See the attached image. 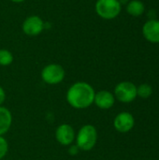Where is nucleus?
Listing matches in <instances>:
<instances>
[{
    "mask_svg": "<svg viewBox=\"0 0 159 160\" xmlns=\"http://www.w3.org/2000/svg\"><path fill=\"white\" fill-rule=\"evenodd\" d=\"M96 91L93 86L85 82L73 83L67 92V101L74 109L83 110L94 104Z\"/></svg>",
    "mask_w": 159,
    "mask_h": 160,
    "instance_id": "obj_1",
    "label": "nucleus"
},
{
    "mask_svg": "<svg viewBox=\"0 0 159 160\" xmlns=\"http://www.w3.org/2000/svg\"><path fill=\"white\" fill-rule=\"evenodd\" d=\"M97 130L93 125H84L82 126L78 133L76 134V145L81 151L88 152L91 151L97 142Z\"/></svg>",
    "mask_w": 159,
    "mask_h": 160,
    "instance_id": "obj_2",
    "label": "nucleus"
},
{
    "mask_svg": "<svg viewBox=\"0 0 159 160\" xmlns=\"http://www.w3.org/2000/svg\"><path fill=\"white\" fill-rule=\"evenodd\" d=\"M121 8L119 0H97L95 5L97 14L106 20L116 18L121 12Z\"/></svg>",
    "mask_w": 159,
    "mask_h": 160,
    "instance_id": "obj_3",
    "label": "nucleus"
},
{
    "mask_svg": "<svg viewBox=\"0 0 159 160\" xmlns=\"http://www.w3.org/2000/svg\"><path fill=\"white\" fill-rule=\"evenodd\" d=\"M66 71L59 64H49L41 70L42 81L50 85H55L62 82L65 79Z\"/></svg>",
    "mask_w": 159,
    "mask_h": 160,
    "instance_id": "obj_4",
    "label": "nucleus"
},
{
    "mask_svg": "<svg viewBox=\"0 0 159 160\" xmlns=\"http://www.w3.org/2000/svg\"><path fill=\"white\" fill-rule=\"evenodd\" d=\"M114 98L122 103H130L137 98V86L130 82H121L114 88Z\"/></svg>",
    "mask_w": 159,
    "mask_h": 160,
    "instance_id": "obj_5",
    "label": "nucleus"
},
{
    "mask_svg": "<svg viewBox=\"0 0 159 160\" xmlns=\"http://www.w3.org/2000/svg\"><path fill=\"white\" fill-rule=\"evenodd\" d=\"M22 29L25 35L29 37H35L43 31L44 22L40 17L37 15H31L23 21Z\"/></svg>",
    "mask_w": 159,
    "mask_h": 160,
    "instance_id": "obj_6",
    "label": "nucleus"
},
{
    "mask_svg": "<svg viewBox=\"0 0 159 160\" xmlns=\"http://www.w3.org/2000/svg\"><path fill=\"white\" fill-rule=\"evenodd\" d=\"M76 133L72 126L62 124L55 130V139L57 142L63 146H69L75 142Z\"/></svg>",
    "mask_w": 159,
    "mask_h": 160,
    "instance_id": "obj_7",
    "label": "nucleus"
},
{
    "mask_svg": "<svg viewBox=\"0 0 159 160\" xmlns=\"http://www.w3.org/2000/svg\"><path fill=\"white\" fill-rule=\"evenodd\" d=\"M134 116L128 112H122L118 113L113 120L114 128L120 133H127L134 128Z\"/></svg>",
    "mask_w": 159,
    "mask_h": 160,
    "instance_id": "obj_8",
    "label": "nucleus"
},
{
    "mask_svg": "<svg viewBox=\"0 0 159 160\" xmlns=\"http://www.w3.org/2000/svg\"><path fill=\"white\" fill-rule=\"evenodd\" d=\"M94 103L101 110H109L115 103V98L112 93L108 90H100L96 92Z\"/></svg>",
    "mask_w": 159,
    "mask_h": 160,
    "instance_id": "obj_9",
    "label": "nucleus"
},
{
    "mask_svg": "<svg viewBox=\"0 0 159 160\" xmlns=\"http://www.w3.org/2000/svg\"><path fill=\"white\" fill-rule=\"evenodd\" d=\"M144 38L153 43L159 42V21L150 20L144 23L142 28Z\"/></svg>",
    "mask_w": 159,
    "mask_h": 160,
    "instance_id": "obj_10",
    "label": "nucleus"
},
{
    "mask_svg": "<svg viewBox=\"0 0 159 160\" xmlns=\"http://www.w3.org/2000/svg\"><path fill=\"white\" fill-rule=\"evenodd\" d=\"M12 125V114L10 111L3 106H0V136L5 135L10 129Z\"/></svg>",
    "mask_w": 159,
    "mask_h": 160,
    "instance_id": "obj_11",
    "label": "nucleus"
},
{
    "mask_svg": "<svg viewBox=\"0 0 159 160\" xmlns=\"http://www.w3.org/2000/svg\"><path fill=\"white\" fill-rule=\"evenodd\" d=\"M144 10H145V7L143 3L140 0H132L127 6V11L131 16H135V17L141 16L144 12Z\"/></svg>",
    "mask_w": 159,
    "mask_h": 160,
    "instance_id": "obj_12",
    "label": "nucleus"
},
{
    "mask_svg": "<svg viewBox=\"0 0 159 160\" xmlns=\"http://www.w3.org/2000/svg\"><path fill=\"white\" fill-rule=\"evenodd\" d=\"M14 60L13 54L7 49H0V66L7 67L12 64Z\"/></svg>",
    "mask_w": 159,
    "mask_h": 160,
    "instance_id": "obj_13",
    "label": "nucleus"
},
{
    "mask_svg": "<svg viewBox=\"0 0 159 160\" xmlns=\"http://www.w3.org/2000/svg\"><path fill=\"white\" fill-rule=\"evenodd\" d=\"M153 94V87L150 84L142 83L139 87H137V97L142 98H148Z\"/></svg>",
    "mask_w": 159,
    "mask_h": 160,
    "instance_id": "obj_14",
    "label": "nucleus"
},
{
    "mask_svg": "<svg viewBox=\"0 0 159 160\" xmlns=\"http://www.w3.org/2000/svg\"><path fill=\"white\" fill-rule=\"evenodd\" d=\"M8 152V142L3 137L0 136V160L3 159Z\"/></svg>",
    "mask_w": 159,
    "mask_h": 160,
    "instance_id": "obj_15",
    "label": "nucleus"
},
{
    "mask_svg": "<svg viewBox=\"0 0 159 160\" xmlns=\"http://www.w3.org/2000/svg\"><path fill=\"white\" fill-rule=\"evenodd\" d=\"M80 151H81V150L79 149V147H78L76 144H71V145H69V147H68V154H69L70 156H77V155L79 154Z\"/></svg>",
    "mask_w": 159,
    "mask_h": 160,
    "instance_id": "obj_16",
    "label": "nucleus"
},
{
    "mask_svg": "<svg viewBox=\"0 0 159 160\" xmlns=\"http://www.w3.org/2000/svg\"><path fill=\"white\" fill-rule=\"evenodd\" d=\"M5 100H6V92L4 88L0 85V106L5 102Z\"/></svg>",
    "mask_w": 159,
    "mask_h": 160,
    "instance_id": "obj_17",
    "label": "nucleus"
},
{
    "mask_svg": "<svg viewBox=\"0 0 159 160\" xmlns=\"http://www.w3.org/2000/svg\"><path fill=\"white\" fill-rule=\"evenodd\" d=\"M10 1L13 2V3H22V2H23L25 0H10Z\"/></svg>",
    "mask_w": 159,
    "mask_h": 160,
    "instance_id": "obj_18",
    "label": "nucleus"
}]
</instances>
